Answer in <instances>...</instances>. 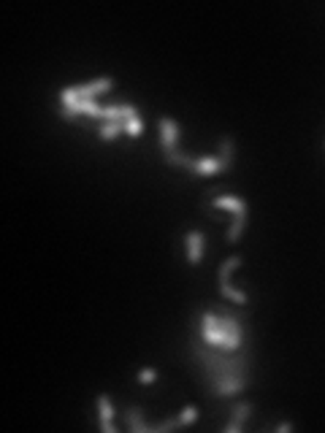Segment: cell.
Wrapping results in <instances>:
<instances>
[{
    "mask_svg": "<svg viewBox=\"0 0 325 433\" xmlns=\"http://www.w3.org/2000/svg\"><path fill=\"white\" fill-rule=\"evenodd\" d=\"M203 260V233L200 230H190L187 233V263L190 265H200Z\"/></svg>",
    "mask_w": 325,
    "mask_h": 433,
    "instance_id": "10",
    "label": "cell"
},
{
    "mask_svg": "<svg viewBox=\"0 0 325 433\" xmlns=\"http://www.w3.org/2000/svg\"><path fill=\"white\" fill-rule=\"evenodd\" d=\"M157 379V371L154 368H141V374H138V382L141 384H152Z\"/></svg>",
    "mask_w": 325,
    "mask_h": 433,
    "instance_id": "15",
    "label": "cell"
},
{
    "mask_svg": "<svg viewBox=\"0 0 325 433\" xmlns=\"http://www.w3.org/2000/svg\"><path fill=\"white\" fill-rule=\"evenodd\" d=\"M120 133H125V128H122V122L117 120V122H106V125L100 128L98 136L103 138V141H114V138H117Z\"/></svg>",
    "mask_w": 325,
    "mask_h": 433,
    "instance_id": "13",
    "label": "cell"
},
{
    "mask_svg": "<svg viewBox=\"0 0 325 433\" xmlns=\"http://www.w3.org/2000/svg\"><path fill=\"white\" fill-rule=\"evenodd\" d=\"M176 420H179V423H182V428H184V425H190V423H196V420H198V409H196V407H184V409H182V414H179Z\"/></svg>",
    "mask_w": 325,
    "mask_h": 433,
    "instance_id": "14",
    "label": "cell"
},
{
    "mask_svg": "<svg viewBox=\"0 0 325 433\" xmlns=\"http://www.w3.org/2000/svg\"><path fill=\"white\" fill-rule=\"evenodd\" d=\"M239 265H241V257H228L225 263L217 268V279H220V293H223V298L233 301L236 306H244L247 304V293H241V290H236V287L230 284V274H233Z\"/></svg>",
    "mask_w": 325,
    "mask_h": 433,
    "instance_id": "5",
    "label": "cell"
},
{
    "mask_svg": "<svg viewBox=\"0 0 325 433\" xmlns=\"http://www.w3.org/2000/svg\"><path fill=\"white\" fill-rule=\"evenodd\" d=\"M157 130H160V149H163L166 163L174 165V168H187V171H193L196 157H190V154H184L179 149V122L171 120V117H160V120H157Z\"/></svg>",
    "mask_w": 325,
    "mask_h": 433,
    "instance_id": "2",
    "label": "cell"
},
{
    "mask_svg": "<svg viewBox=\"0 0 325 433\" xmlns=\"http://www.w3.org/2000/svg\"><path fill=\"white\" fill-rule=\"evenodd\" d=\"M217 157H220V163H223V174H228V171L233 168V160H236V144H233L230 136H223V138L217 141Z\"/></svg>",
    "mask_w": 325,
    "mask_h": 433,
    "instance_id": "11",
    "label": "cell"
},
{
    "mask_svg": "<svg viewBox=\"0 0 325 433\" xmlns=\"http://www.w3.org/2000/svg\"><path fill=\"white\" fill-rule=\"evenodd\" d=\"M214 209H225V211H233V225L228 230V244H236L241 238V233L247 228V201L239 198V195H223V198H214L212 201Z\"/></svg>",
    "mask_w": 325,
    "mask_h": 433,
    "instance_id": "3",
    "label": "cell"
},
{
    "mask_svg": "<svg viewBox=\"0 0 325 433\" xmlns=\"http://www.w3.org/2000/svg\"><path fill=\"white\" fill-rule=\"evenodd\" d=\"M190 174H193V177H214V174H223V163H220V157H217V154L198 157Z\"/></svg>",
    "mask_w": 325,
    "mask_h": 433,
    "instance_id": "8",
    "label": "cell"
},
{
    "mask_svg": "<svg viewBox=\"0 0 325 433\" xmlns=\"http://www.w3.org/2000/svg\"><path fill=\"white\" fill-rule=\"evenodd\" d=\"M252 414V404L250 401H239L236 407L230 409V423L225 425V433H241L244 423L250 420Z\"/></svg>",
    "mask_w": 325,
    "mask_h": 433,
    "instance_id": "6",
    "label": "cell"
},
{
    "mask_svg": "<svg viewBox=\"0 0 325 433\" xmlns=\"http://www.w3.org/2000/svg\"><path fill=\"white\" fill-rule=\"evenodd\" d=\"M122 128H125V133H127V136H130V138H138V136L144 133V122H141V117H138V111L127 117L125 122H122Z\"/></svg>",
    "mask_w": 325,
    "mask_h": 433,
    "instance_id": "12",
    "label": "cell"
},
{
    "mask_svg": "<svg viewBox=\"0 0 325 433\" xmlns=\"http://www.w3.org/2000/svg\"><path fill=\"white\" fill-rule=\"evenodd\" d=\"M122 414H125V425L130 433H152V425H147L141 407H127Z\"/></svg>",
    "mask_w": 325,
    "mask_h": 433,
    "instance_id": "7",
    "label": "cell"
},
{
    "mask_svg": "<svg viewBox=\"0 0 325 433\" xmlns=\"http://www.w3.org/2000/svg\"><path fill=\"white\" fill-rule=\"evenodd\" d=\"M276 431L287 433V431H293V425H290V423H279V425H276Z\"/></svg>",
    "mask_w": 325,
    "mask_h": 433,
    "instance_id": "16",
    "label": "cell"
},
{
    "mask_svg": "<svg viewBox=\"0 0 325 433\" xmlns=\"http://www.w3.org/2000/svg\"><path fill=\"white\" fill-rule=\"evenodd\" d=\"M193 357L198 360L200 377L206 382V390L212 398H236L244 393L252 377V350L241 347L236 352H228L220 347L206 344L203 338L193 336L190 341Z\"/></svg>",
    "mask_w": 325,
    "mask_h": 433,
    "instance_id": "1",
    "label": "cell"
},
{
    "mask_svg": "<svg viewBox=\"0 0 325 433\" xmlns=\"http://www.w3.org/2000/svg\"><path fill=\"white\" fill-rule=\"evenodd\" d=\"M98 414H100V431L103 433H117L114 428V404L109 395H98Z\"/></svg>",
    "mask_w": 325,
    "mask_h": 433,
    "instance_id": "9",
    "label": "cell"
},
{
    "mask_svg": "<svg viewBox=\"0 0 325 433\" xmlns=\"http://www.w3.org/2000/svg\"><path fill=\"white\" fill-rule=\"evenodd\" d=\"M114 87V79L111 76H103L98 81H90V84H79V87H65L60 92V103L63 106H74V103H84V101H93L95 95L100 92H109Z\"/></svg>",
    "mask_w": 325,
    "mask_h": 433,
    "instance_id": "4",
    "label": "cell"
}]
</instances>
